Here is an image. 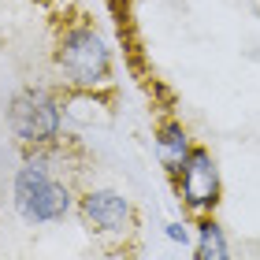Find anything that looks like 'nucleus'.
<instances>
[{"instance_id":"nucleus-7","label":"nucleus","mask_w":260,"mask_h":260,"mask_svg":"<svg viewBox=\"0 0 260 260\" xmlns=\"http://www.w3.org/2000/svg\"><path fill=\"white\" fill-rule=\"evenodd\" d=\"M190 152H193V141H190L182 123H175V119L160 123V130H156V160L171 179L182 171V164L190 160Z\"/></svg>"},{"instance_id":"nucleus-9","label":"nucleus","mask_w":260,"mask_h":260,"mask_svg":"<svg viewBox=\"0 0 260 260\" xmlns=\"http://www.w3.org/2000/svg\"><path fill=\"white\" fill-rule=\"evenodd\" d=\"M164 234H168L175 245H186V242H190V227H186V223H168V231H164Z\"/></svg>"},{"instance_id":"nucleus-1","label":"nucleus","mask_w":260,"mask_h":260,"mask_svg":"<svg viewBox=\"0 0 260 260\" xmlns=\"http://www.w3.org/2000/svg\"><path fill=\"white\" fill-rule=\"evenodd\" d=\"M60 152L63 141L52 149H26L15 179H11V205H15L19 219L30 227L60 223L78 208V197L60 171Z\"/></svg>"},{"instance_id":"nucleus-4","label":"nucleus","mask_w":260,"mask_h":260,"mask_svg":"<svg viewBox=\"0 0 260 260\" xmlns=\"http://www.w3.org/2000/svg\"><path fill=\"white\" fill-rule=\"evenodd\" d=\"M175 193H179V201L186 205L190 216H212L216 212L223 186H219V168L205 145H193L190 160L175 175Z\"/></svg>"},{"instance_id":"nucleus-6","label":"nucleus","mask_w":260,"mask_h":260,"mask_svg":"<svg viewBox=\"0 0 260 260\" xmlns=\"http://www.w3.org/2000/svg\"><path fill=\"white\" fill-rule=\"evenodd\" d=\"M60 104H63V119L78 123V126H97V123L112 119L108 97L101 89H67L60 97Z\"/></svg>"},{"instance_id":"nucleus-2","label":"nucleus","mask_w":260,"mask_h":260,"mask_svg":"<svg viewBox=\"0 0 260 260\" xmlns=\"http://www.w3.org/2000/svg\"><path fill=\"white\" fill-rule=\"evenodd\" d=\"M52 63L67 89H104L112 82V49L93 22H67L56 38Z\"/></svg>"},{"instance_id":"nucleus-8","label":"nucleus","mask_w":260,"mask_h":260,"mask_svg":"<svg viewBox=\"0 0 260 260\" xmlns=\"http://www.w3.org/2000/svg\"><path fill=\"white\" fill-rule=\"evenodd\" d=\"M193 253H197V260H231L227 234L212 216H197V223H193Z\"/></svg>"},{"instance_id":"nucleus-3","label":"nucleus","mask_w":260,"mask_h":260,"mask_svg":"<svg viewBox=\"0 0 260 260\" xmlns=\"http://www.w3.org/2000/svg\"><path fill=\"white\" fill-rule=\"evenodd\" d=\"M8 130L26 149H52L63 141V104L52 89L26 86L8 104Z\"/></svg>"},{"instance_id":"nucleus-5","label":"nucleus","mask_w":260,"mask_h":260,"mask_svg":"<svg viewBox=\"0 0 260 260\" xmlns=\"http://www.w3.org/2000/svg\"><path fill=\"white\" fill-rule=\"evenodd\" d=\"M78 216L93 234H104V238H123L134 227L138 212L134 201L126 193L112 190V186H93V190L78 193Z\"/></svg>"}]
</instances>
